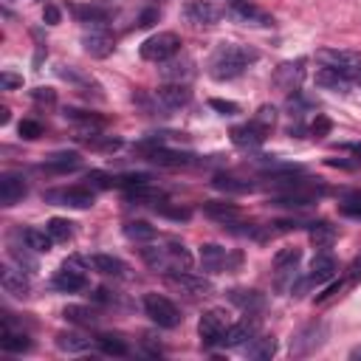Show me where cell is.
Returning a JSON list of instances; mask_svg holds the SVG:
<instances>
[{
	"label": "cell",
	"instance_id": "6da1fadb",
	"mask_svg": "<svg viewBox=\"0 0 361 361\" xmlns=\"http://www.w3.org/2000/svg\"><path fill=\"white\" fill-rule=\"evenodd\" d=\"M251 62H257V51H254V48L228 42V45H220V48L212 54V59H209V73H212L217 82L237 79Z\"/></svg>",
	"mask_w": 361,
	"mask_h": 361
},
{
	"label": "cell",
	"instance_id": "7a4b0ae2",
	"mask_svg": "<svg viewBox=\"0 0 361 361\" xmlns=\"http://www.w3.org/2000/svg\"><path fill=\"white\" fill-rule=\"evenodd\" d=\"M141 259L152 268V271H161V274H169V271H189L192 268V254L183 248V243L178 240H169L166 245H147L141 248Z\"/></svg>",
	"mask_w": 361,
	"mask_h": 361
},
{
	"label": "cell",
	"instance_id": "3957f363",
	"mask_svg": "<svg viewBox=\"0 0 361 361\" xmlns=\"http://www.w3.org/2000/svg\"><path fill=\"white\" fill-rule=\"evenodd\" d=\"M180 51V37L175 31H158L141 42V59L147 62H166Z\"/></svg>",
	"mask_w": 361,
	"mask_h": 361
},
{
	"label": "cell",
	"instance_id": "277c9868",
	"mask_svg": "<svg viewBox=\"0 0 361 361\" xmlns=\"http://www.w3.org/2000/svg\"><path fill=\"white\" fill-rule=\"evenodd\" d=\"M87 285V265L82 257H68L59 271L54 274V288L56 290H65V293H73V290H82Z\"/></svg>",
	"mask_w": 361,
	"mask_h": 361
},
{
	"label": "cell",
	"instance_id": "5b68a950",
	"mask_svg": "<svg viewBox=\"0 0 361 361\" xmlns=\"http://www.w3.org/2000/svg\"><path fill=\"white\" fill-rule=\"evenodd\" d=\"M144 313H147L158 327H166V330H172V327L180 324V310L175 307L172 299H166V296H161V293H147V296H144Z\"/></svg>",
	"mask_w": 361,
	"mask_h": 361
},
{
	"label": "cell",
	"instance_id": "8992f818",
	"mask_svg": "<svg viewBox=\"0 0 361 361\" xmlns=\"http://www.w3.org/2000/svg\"><path fill=\"white\" fill-rule=\"evenodd\" d=\"M226 330H228V322H226V313L223 310H206L200 316V322H197V336H200L203 347L223 344Z\"/></svg>",
	"mask_w": 361,
	"mask_h": 361
},
{
	"label": "cell",
	"instance_id": "52a82bcc",
	"mask_svg": "<svg viewBox=\"0 0 361 361\" xmlns=\"http://www.w3.org/2000/svg\"><path fill=\"white\" fill-rule=\"evenodd\" d=\"M316 59L322 62V68H333V71L347 73V76H353L355 71H361V54H355V51L322 48V51H316Z\"/></svg>",
	"mask_w": 361,
	"mask_h": 361
},
{
	"label": "cell",
	"instance_id": "ba28073f",
	"mask_svg": "<svg viewBox=\"0 0 361 361\" xmlns=\"http://www.w3.org/2000/svg\"><path fill=\"white\" fill-rule=\"evenodd\" d=\"M48 203L56 206H71V209H90L93 206V189L90 186H68V189H51L45 192Z\"/></svg>",
	"mask_w": 361,
	"mask_h": 361
},
{
	"label": "cell",
	"instance_id": "9c48e42d",
	"mask_svg": "<svg viewBox=\"0 0 361 361\" xmlns=\"http://www.w3.org/2000/svg\"><path fill=\"white\" fill-rule=\"evenodd\" d=\"M82 45H85V51H87L90 56H99V59H102V56H110V54H113L116 39H113L110 31L104 28V23H93V28L82 34Z\"/></svg>",
	"mask_w": 361,
	"mask_h": 361
},
{
	"label": "cell",
	"instance_id": "30bf717a",
	"mask_svg": "<svg viewBox=\"0 0 361 361\" xmlns=\"http://www.w3.org/2000/svg\"><path fill=\"white\" fill-rule=\"evenodd\" d=\"M228 135H231V144H234V147H240V149H257V147L268 138V130L259 127L257 121H245V124L231 127Z\"/></svg>",
	"mask_w": 361,
	"mask_h": 361
},
{
	"label": "cell",
	"instance_id": "8fae6325",
	"mask_svg": "<svg viewBox=\"0 0 361 361\" xmlns=\"http://www.w3.org/2000/svg\"><path fill=\"white\" fill-rule=\"evenodd\" d=\"M144 149H147V158L152 161V164H158V166H186V164H192V152H178V149H166L164 144H155V141H149V144H141Z\"/></svg>",
	"mask_w": 361,
	"mask_h": 361
},
{
	"label": "cell",
	"instance_id": "7c38bea8",
	"mask_svg": "<svg viewBox=\"0 0 361 361\" xmlns=\"http://www.w3.org/2000/svg\"><path fill=\"white\" fill-rule=\"evenodd\" d=\"M164 279H166L172 288L186 290V293H192V296H206V293L212 290V282H209V279L195 276V274H189V271H169V274H164Z\"/></svg>",
	"mask_w": 361,
	"mask_h": 361
},
{
	"label": "cell",
	"instance_id": "4fadbf2b",
	"mask_svg": "<svg viewBox=\"0 0 361 361\" xmlns=\"http://www.w3.org/2000/svg\"><path fill=\"white\" fill-rule=\"evenodd\" d=\"M183 17L192 25H214L220 20V8L212 0H189L183 6Z\"/></svg>",
	"mask_w": 361,
	"mask_h": 361
},
{
	"label": "cell",
	"instance_id": "5bb4252c",
	"mask_svg": "<svg viewBox=\"0 0 361 361\" xmlns=\"http://www.w3.org/2000/svg\"><path fill=\"white\" fill-rule=\"evenodd\" d=\"M226 8H228V14H231L234 20H240V23L271 25V17H268L262 8H257L251 0H226Z\"/></svg>",
	"mask_w": 361,
	"mask_h": 361
},
{
	"label": "cell",
	"instance_id": "9a60e30c",
	"mask_svg": "<svg viewBox=\"0 0 361 361\" xmlns=\"http://www.w3.org/2000/svg\"><path fill=\"white\" fill-rule=\"evenodd\" d=\"M155 99H158L161 107L178 110V107H183V104L192 99V90H189L183 82H166V85H161V87L155 90Z\"/></svg>",
	"mask_w": 361,
	"mask_h": 361
},
{
	"label": "cell",
	"instance_id": "2e32d148",
	"mask_svg": "<svg viewBox=\"0 0 361 361\" xmlns=\"http://www.w3.org/2000/svg\"><path fill=\"white\" fill-rule=\"evenodd\" d=\"M25 192H28V183H25L23 175L6 172V175L0 178V206H14V203H20V200L25 197Z\"/></svg>",
	"mask_w": 361,
	"mask_h": 361
},
{
	"label": "cell",
	"instance_id": "e0dca14e",
	"mask_svg": "<svg viewBox=\"0 0 361 361\" xmlns=\"http://www.w3.org/2000/svg\"><path fill=\"white\" fill-rule=\"evenodd\" d=\"M25 274H28V271H23L20 265H17V268L3 265V268H0V285H3V290H6V293H11V296H17V299H25V296H28V290H31V285H28Z\"/></svg>",
	"mask_w": 361,
	"mask_h": 361
},
{
	"label": "cell",
	"instance_id": "ac0fdd59",
	"mask_svg": "<svg viewBox=\"0 0 361 361\" xmlns=\"http://www.w3.org/2000/svg\"><path fill=\"white\" fill-rule=\"evenodd\" d=\"M322 336H324V327L322 324H307V327H302L293 338H290V353L293 355H307V353H313L319 344H322Z\"/></svg>",
	"mask_w": 361,
	"mask_h": 361
},
{
	"label": "cell",
	"instance_id": "d6986e66",
	"mask_svg": "<svg viewBox=\"0 0 361 361\" xmlns=\"http://www.w3.org/2000/svg\"><path fill=\"white\" fill-rule=\"evenodd\" d=\"M257 336H259V322H257V319H243V322H237V324H228L223 344H226V347H245V344H248L251 338H257Z\"/></svg>",
	"mask_w": 361,
	"mask_h": 361
},
{
	"label": "cell",
	"instance_id": "ffe728a7",
	"mask_svg": "<svg viewBox=\"0 0 361 361\" xmlns=\"http://www.w3.org/2000/svg\"><path fill=\"white\" fill-rule=\"evenodd\" d=\"M302 79H305V62L302 59H296V62H282L276 71H274V82L282 87V90H299V85H302Z\"/></svg>",
	"mask_w": 361,
	"mask_h": 361
},
{
	"label": "cell",
	"instance_id": "44dd1931",
	"mask_svg": "<svg viewBox=\"0 0 361 361\" xmlns=\"http://www.w3.org/2000/svg\"><path fill=\"white\" fill-rule=\"evenodd\" d=\"M336 271H338L336 257H330V254H316L313 262H310V271H307L305 282H307V285H324L327 279L336 276Z\"/></svg>",
	"mask_w": 361,
	"mask_h": 361
},
{
	"label": "cell",
	"instance_id": "7402d4cb",
	"mask_svg": "<svg viewBox=\"0 0 361 361\" xmlns=\"http://www.w3.org/2000/svg\"><path fill=\"white\" fill-rule=\"evenodd\" d=\"M200 265H203V271L217 274V271H223L228 265V251L223 245H217V243H203L200 245Z\"/></svg>",
	"mask_w": 361,
	"mask_h": 361
},
{
	"label": "cell",
	"instance_id": "603a6c76",
	"mask_svg": "<svg viewBox=\"0 0 361 361\" xmlns=\"http://www.w3.org/2000/svg\"><path fill=\"white\" fill-rule=\"evenodd\" d=\"M316 85H319V87H324V90L347 93L355 82H353V76H347V73H338V71H333V68H322V71L316 73Z\"/></svg>",
	"mask_w": 361,
	"mask_h": 361
},
{
	"label": "cell",
	"instance_id": "cb8c5ba5",
	"mask_svg": "<svg viewBox=\"0 0 361 361\" xmlns=\"http://www.w3.org/2000/svg\"><path fill=\"white\" fill-rule=\"evenodd\" d=\"M228 299L237 307H243L245 313H254V310L265 307V296L259 290H254V288H234V290H228Z\"/></svg>",
	"mask_w": 361,
	"mask_h": 361
},
{
	"label": "cell",
	"instance_id": "d4e9b609",
	"mask_svg": "<svg viewBox=\"0 0 361 361\" xmlns=\"http://www.w3.org/2000/svg\"><path fill=\"white\" fill-rule=\"evenodd\" d=\"M192 73V59L189 56H172V59H166V62H161V76L166 79V82H180V79H186Z\"/></svg>",
	"mask_w": 361,
	"mask_h": 361
},
{
	"label": "cell",
	"instance_id": "484cf974",
	"mask_svg": "<svg viewBox=\"0 0 361 361\" xmlns=\"http://www.w3.org/2000/svg\"><path fill=\"white\" fill-rule=\"evenodd\" d=\"M90 268L104 274V276H124V271H127V265L113 254H93L90 257Z\"/></svg>",
	"mask_w": 361,
	"mask_h": 361
},
{
	"label": "cell",
	"instance_id": "4316f807",
	"mask_svg": "<svg viewBox=\"0 0 361 361\" xmlns=\"http://www.w3.org/2000/svg\"><path fill=\"white\" fill-rule=\"evenodd\" d=\"M68 121H73V124H79L82 130H90V133H96V130H102L104 127V118L102 116H96V113H85V110H73V107H65V113H62Z\"/></svg>",
	"mask_w": 361,
	"mask_h": 361
},
{
	"label": "cell",
	"instance_id": "83f0119b",
	"mask_svg": "<svg viewBox=\"0 0 361 361\" xmlns=\"http://www.w3.org/2000/svg\"><path fill=\"white\" fill-rule=\"evenodd\" d=\"M79 164H82V158L76 152H54V155L45 158L42 169H48V172H68V169H76Z\"/></svg>",
	"mask_w": 361,
	"mask_h": 361
},
{
	"label": "cell",
	"instance_id": "f1b7e54d",
	"mask_svg": "<svg viewBox=\"0 0 361 361\" xmlns=\"http://www.w3.org/2000/svg\"><path fill=\"white\" fill-rule=\"evenodd\" d=\"M20 237H23V243H25L34 254H45V251H51V245H54L51 234H48V231H39V228H23Z\"/></svg>",
	"mask_w": 361,
	"mask_h": 361
},
{
	"label": "cell",
	"instance_id": "f546056e",
	"mask_svg": "<svg viewBox=\"0 0 361 361\" xmlns=\"http://www.w3.org/2000/svg\"><path fill=\"white\" fill-rule=\"evenodd\" d=\"M56 347H59L62 353H82V350L90 347V336L76 333V330H71V333H59V336H56Z\"/></svg>",
	"mask_w": 361,
	"mask_h": 361
},
{
	"label": "cell",
	"instance_id": "4dcf8cb0",
	"mask_svg": "<svg viewBox=\"0 0 361 361\" xmlns=\"http://www.w3.org/2000/svg\"><path fill=\"white\" fill-rule=\"evenodd\" d=\"M243 350H245L248 358H271L276 353V341H274V336H257Z\"/></svg>",
	"mask_w": 361,
	"mask_h": 361
},
{
	"label": "cell",
	"instance_id": "1f68e13d",
	"mask_svg": "<svg viewBox=\"0 0 361 361\" xmlns=\"http://www.w3.org/2000/svg\"><path fill=\"white\" fill-rule=\"evenodd\" d=\"M313 192H307L305 186L302 189H290V192H285V195H279V197H274V206H288V209H302V206H307V203H313Z\"/></svg>",
	"mask_w": 361,
	"mask_h": 361
},
{
	"label": "cell",
	"instance_id": "d6a6232c",
	"mask_svg": "<svg viewBox=\"0 0 361 361\" xmlns=\"http://www.w3.org/2000/svg\"><path fill=\"white\" fill-rule=\"evenodd\" d=\"M203 214L206 217H212V220H220V223H231V220H237V206H231V203H220V200H209V203H203Z\"/></svg>",
	"mask_w": 361,
	"mask_h": 361
},
{
	"label": "cell",
	"instance_id": "836d02e7",
	"mask_svg": "<svg viewBox=\"0 0 361 361\" xmlns=\"http://www.w3.org/2000/svg\"><path fill=\"white\" fill-rule=\"evenodd\" d=\"M124 237L133 243H149L155 240V226H149L147 220H130L124 223Z\"/></svg>",
	"mask_w": 361,
	"mask_h": 361
},
{
	"label": "cell",
	"instance_id": "e575fe53",
	"mask_svg": "<svg viewBox=\"0 0 361 361\" xmlns=\"http://www.w3.org/2000/svg\"><path fill=\"white\" fill-rule=\"evenodd\" d=\"M307 237H310V243H313L316 248H327V245H333V240H336V228H333L330 223L319 220V223H310Z\"/></svg>",
	"mask_w": 361,
	"mask_h": 361
},
{
	"label": "cell",
	"instance_id": "d590c367",
	"mask_svg": "<svg viewBox=\"0 0 361 361\" xmlns=\"http://www.w3.org/2000/svg\"><path fill=\"white\" fill-rule=\"evenodd\" d=\"M127 200H135V203H164V192L161 189H152L149 183H141V186H130L127 189Z\"/></svg>",
	"mask_w": 361,
	"mask_h": 361
},
{
	"label": "cell",
	"instance_id": "8d00e7d4",
	"mask_svg": "<svg viewBox=\"0 0 361 361\" xmlns=\"http://www.w3.org/2000/svg\"><path fill=\"white\" fill-rule=\"evenodd\" d=\"M0 347H3L6 353H25V350H31V338L23 336V333H11L8 327H3Z\"/></svg>",
	"mask_w": 361,
	"mask_h": 361
},
{
	"label": "cell",
	"instance_id": "74e56055",
	"mask_svg": "<svg viewBox=\"0 0 361 361\" xmlns=\"http://www.w3.org/2000/svg\"><path fill=\"white\" fill-rule=\"evenodd\" d=\"M45 231L51 234L54 243H68L73 237V223L65 220V217H51L48 226H45Z\"/></svg>",
	"mask_w": 361,
	"mask_h": 361
},
{
	"label": "cell",
	"instance_id": "f35d334b",
	"mask_svg": "<svg viewBox=\"0 0 361 361\" xmlns=\"http://www.w3.org/2000/svg\"><path fill=\"white\" fill-rule=\"evenodd\" d=\"M62 316H65L68 322H73V324H85V327L96 324V310L82 307V305H68V307L62 310Z\"/></svg>",
	"mask_w": 361,
	"mask_h": 361
},
{
	"label": "cell",
	"instance_id": "ab89813d",
	"mask_svg": "<svg viewBox=\"0 0 361 361\" xmlns=\"http://www.w3.org/2000/svg\"><path fill=\"white\" fill-rule=\"evenodd\" d=\"M71 11H73V17H76L79 23H85V25L104 23V20H107V14H104L102 8H96V6H73Z\"/></svg>",
	"mask_w": 361,
	"mask_h": 361
},
{
	"label": "cell",
	"instance_id": "60d3db41",
	"mask_svg": "<svg viewBox=\"0 0 361 361\" xmlns=\"http://www.w3.org/2000/svg\"><path fill=\"white\" fill-rule=\"evenodd\" d=\"M212 183H214V189H220V192H231V195H243V192H251V189H254L251 183L237 180V178H226V175H217Z\"/></svg>",
	"mask_w": 361,
	"mask_h": 361
},
{
	"label": "cell",
	"instance_id": "b9f144b4",
	"mask_svg": "<svg viewBox=\"0 0 361 361\" xmlns=\"http://www.w3.org/2000/svg\"><path fill=\"white\" fill-rule=\"evenodd\" d=\"M99 341V347H102V353H107V355H127V344L118 338V336H99L96 338Z\"/></svg>",
	"mask_w": 361,
	"mask_h": 361
},
{
	"label": "cell",
	"instance_id": "7bdbcfd3",
	"mask_svg": "<svg viewBox=\"0 0 361 361\" xmlns=\"http://www.w3.org/2000/svg\"><path fill=\"white\" fill-rule=\"evenodd\" d=\"M116 183H118V178L110 175V172H102V169H93V172L87 175V186H90V189H110V186H116Z\"/></svg>",
	"mask_w": 361,
	"mask_h": 361
},
{
	"label": "cell",
	"instance_id": "ee69618b",
	"mask_svg": "<svg viewBox=\"0 0 361 361\" xmlns=\"http://www.w3.org/2000/svg\"><path fill=\"white\" fill-rule=\"evenodd\" d=\"M28 251H31L28 245H23V251H20V245H11V251H8V254H11V259H14L20 268H25V271L31 274V271H37V259H34Z\"/></svg>",
	"mask_w": 361,
	"mask_h": 361
},
{
	"label": "cell",
	"instance_id": "f6af8a7d",
	"mask_svg": "<svg viewBox=\"0 0 361 361\" xmlns=\"http://www.w3.org/2000/svg\"><path fill=\"white\" fill-rule=\"evenodd\" d=\"M251 121H257L259 127H265V130L271 133V127H274V121H276V107H274V104H262V107H257V113H254Z\"/></svg>",
	"mask_w": 361,
	"mask_h": 361
},
{
	"label": "cell",
	"instance_id": "bcb514c9",
	"mask_svg": "<svg viewBox=\"0 0 361 361\" xmlns=\"http://www.w3.org/2000/svg\"><path fill=\"white\" fill-rule=\"evenodd\" d=\"M20 135H23L25 141H34V138L42 135V124L34 121V118H23V121H20Z\"/></svg>",
	"mask_w": 361,
	"mask_h": 361
},
{
	"label": "cell",
	"instance_id": "7dc6e473",
	"mask_svg": "<svg viewBox=\"0 0 361 361\" xmlns=\"http://www.w3.org/2000/svg\"><path fill=\"white\" fill-rule=\"evenodd\" d=\"M209 107L217 110L220 116H234V113H240V107H237L234 102H223V99H209Z\"/></svg>",
	"mask_w": 361,
	"mask_h": 361
},
{
	"label": "cell",
	"instance_id": "c3c4849f",
	"mask_svg": "<svg viewBox=\"0 0 361 361\" xmlns=\"http://www.w3.org/2000/svg\"><path fill=\"white\" fill-rule=\"evenodd\" d=\"M155 212L164 217H172V220H189V209H169L166 203H158Z\"/></svg>",
	"mask_w": 361,
	"mask_h": 361
},
{
	"label": "cell",
	"instance_id": "681fc988",
	"mask_svg": "<svg viewBox=\"0 0 361 361\" xmlns=\"http://www.w3.org/2000/svg\"><path fill=\"white\" fill-rule=\"evenodd\" d=\"M23 85V76H17V73H11V71H3L0 73V87L3 90H14V87H20Z\"/></svg>",
	"mask_w": 361,
	"mask_h": 361
},
{
	"label": "cell",
	"instance_id": "f907efd6",
	"mask_svg": "<svg viewBox=\"0 0 361 361\" xmlns=\"http://www.w3.org/2000/svg\"><path fill=\"white\" fill-rule=\"evenodd\" d=\"M31 99L34 102H39V104H54V90L51 87H37V90H31Z\"/></svg>",
	"mask_w": 361,
	"mask_h": 361
},
{
	"label": "cell",
	"instance_id": "816d5d0a",
	"mask_svg": "<svg viewBox=\"0 0 361 361\" xmlns=\"http://www.w3.org/2000/svg\"><path fill=\"white\" fill-rule=\"evenodd\" d=\"M327 130H330V121H327L324 116H319V113H316V118H313V124H310V133H313V138H322Z\"/></svg>",
	"mask_w": 361,
	"mask_h": 361
},
{
	"label": "cell",
	"instance_id": "f5cc1de1",
	"mask_svg": "<svg viewBox=\"0 0 361 361\" xmlns=\"http://www.w3.org/2000/svg\"><path fill=\"white\" fill-rule=\"evenodd\" d=\"M341 214H347V217H355V220H361V197H355V200L344 203V206H341Z\"/></svg>",
	"mask_w": 361,
	"mask_h": 361
},
{
	"label": "cell",
	"instance_id": "db71d44e",
	"mask_svg": "<svg viewBox=\"0 0 361 361\" xmlns=\"http://www.w3.org/2000/svg\"><path fill=\"white\" fill-rule=\"evenodd\" d=\"M42 20H45L48 25H56V23H59V8H56L54 3H48L45 11H42Z\"/></svg>",
	"mask_w": 361,
	"mask_h": 361
},
{
	"label": "cell",
	"instance_id": "11a10c76",
	"mask_svg": "<svg viewBox=\"0 0 361 361\" xmlns=\"http://www.w3.org/2000/svg\"><path fill=\"white\" fill-rule=\"evenodd\" d=\"M327 166H341V169H358L361 161H347V158H327Z\"/></svg>",
	"mask_w": 361,
	"mask_h": 361
},
{
	"label": "cell",
	"instance_id": "9f6ffc18",
	"mask_svg": "<svg viewBox=\"0 0 361 361\" xmlns=\"http://www.w3.org/2000/svg\"><path fill=\"white\" fill-rule=\"evenodd\" d=\"M155 20H158V8H149V11H144V14L138 17V28H149Z\"/></svg>",
	"mask_w": 361,
	"mask_h": 361
},
{
	"label": "cell",
	"instance_id": "6f0895ef",
	"mask_svg": "<svg viewBox=\"0 0 361 361\" xmlns=\"http://www.w3.org/2000/svg\"><path fill=\"white\" fill-rule=\"evenodd\" d=\"M0 124H8V107H0Z\"/></svg>",
	"mask_w": 361,
	"mask_h": 361
},
{
	"label": "cell",
	"instance_id": "680465c9",
	"mask_svg": "<svg viewBox=\"0 0 361 361\" xmlns=\"http://www.w3.org/2000/svg\"><path fill=\"white\" fill-rule=\"evenodd\" d=\"M353 82H355V85L361 87V71H355V73H353Z\"/></svg>",
	"mask_w": 361,
	"mask_h": 361
},
{
	"label": "cell",
	"instance_id": "91938a15",
	"mask_svg": "<svg viewBox=\"0 0 361 361\" xmlns=\"http://www.w3.org/2000/svg\"><path fill=\"white\" fill-rule=\"evenodd\" d=\"M353 358H361V347H358V350H353Z\"/></svg>",
	"mask_w": 361,
	"mask_h": 361
},
{
	"label": "cell",
	"instance_id": "94428289",
	"mask_svg": "<svg viewBox=\"0 0 361 361\" xmlns=\"http://www.w3.org/2000/svg\"><path fill=\"white\" fill-rule=\"evenodd\" d=\"M355 152H358V155H361V144H355Z\"/></svg>",
	"mask_w": 361,
	"mask_h": 361
}]
</instances>
